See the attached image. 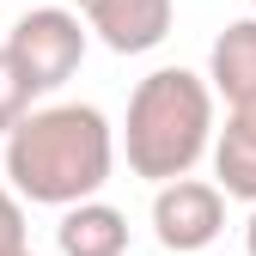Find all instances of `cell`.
Here are the masks:
<instances>
[{
    "instance_id": "cell-9",
    "label": "cell",
    "mask_w": 256,
    "mask_h": 256,
    "mask_svg": "<svg viewBox=\"0 0 256 256\" xmlns=\"http://www.w3.org/2000/svg\"><path fill=\"white\" fill-rule=\"evenodd\" d=\"M30 98H37L30 80L18 74V61L6 55V43H0V134H12V128L30 116Z\"/></svg>"
},
{
    "instance_id": "cell-8",
    "label": "cell",
    "mask_w": 256,
    "mask_h": 256,
    "mask_svg": "<svg viewBox=\"0 0 256 256\" xmlns=\"http://www.w3.org/2000/svg\"><path fill=\"white\" fill-rule=\"evenodd\" d=\"M55 250L61 256H122L128 250V214L110 202H80V208L61 214Z\"/></svg>"
},
{
    "instance_id": "cell-10",
    "label": "cell",
    "mask_w": 256,
    "mask_h": 256,
    "mask_svg": "<svg viewBox=\"0 0 256 256\" xmlns=\"http://www.w3.org/2000/svg\"><path fill=\"white\" fill-rule=\"evenodd\" d=\"M24 244V202L12 196V183H0V256H18Z\"/></svg>"
},
{
    "instance_id": "cell-13",
    "label": "cell",
    "mask_w": 256,
    "mask_h": 256,
    "mask_svg": "<svg viewBox=\"0 0 256 256\" xmlns=\"http://www.w3.org/2000/svg\"><path fill=\"white\" fill-rule=\"evenodd\" d=\"M18 256H30V250H18Z\"/></svg>"
},
{
    "instance_id": "cell-2",
    "label": "cell",
    "mask_w": 256,
    "mask_h": 256,
    "mask_svg": "<svg viewBox=\"0 0 256 256\" xmlns=\"http://www.w3.org/2000/svg\"><path fill=\"white\" fill-rule=\"evenodd\" d=\"M214 86L189 68H158L134 86L122 122V152L128 171L146 183H177L214 152Z\"/></svg>"
},
{
    "instance_id": "cell-5",
    "label": "cell",
    "mask_w": 256,
    "mask_h": 256,
    "mask_svg": "<svg viewBox=\"0 0 256 256\" xmlns=\"http://www.w3.org/2000/svg\"><path fill=\"white\" fill-rule=\"evenodd\" d=\"M86 24H92V37H98L104 49L116 55H146L171 37V0H86Z\"/></svg>"
},
{
    "instance_id": "cell-4",
    "label": "cell",
    "mask_w": 256,
    "mask_h": 256,
    "mask_svg": "<svg viewBox=\"0 0 256 256\" xmlns=\"http://www.w3.org/2000/svg\"><path fill=\"white\" fill-rule=\"evenodd\" d=\"M220 232H226V196H220V183L177 177V183H165L152 196V238L171 256H196Z\"/></svg>"
},
{
    "instance_id": "cell-6",
    "label": "cell",
    "mask_w": 256,
    "mask_h": 256,
    "mask_svg": "<svg viewBox=\"0 0 256 256\" xmlns=\"http://www.w3.org/2000/svg\"><path fill=\"white\" fill-rule=\"evenodd\" d=\"M214 183L220 196L256 208V104L226 110V128L214 134Z\"/></svg>"
},
{
    "instance_id": "cell-1",
    "label": "cell",
    "mask_w": 256,
    "mask_h": 256,
    "mask_svg": "<svg viewBox=\"0 0 256 256\" xmlns=\"http://www.w3.org/2000/svg\"><path fill=\"white\" fill-rule=\"evenodd\" d=\"M116 171V128L98 104H43L6 134V183L30 208L98 202Z\"/></svg>"
},
{
    "instance_id": "cell-3",
    "label": "cell",
    "mask_w": 256,
    "mask_h": 256,
    "mask_svg": "<svg viewBox=\"0 0 256 256\" xmlns=\"http://www.w3.org/2000/svg\"><path fill=\"white\" fill-rule=\"evenodd\" d=\"M86 43H92V24L68 6H24L18 24L6 30V55L18 61V74L30 80V92H61L80 61H86Z\"/></svg>"
},
{
    "instance_id": "cell-11",
    "label": "cell",
    "mask_w": 256,
    "mask_h": 256,
    "mask_svg": "<svg viewBox=\"0 0 256 256\" xmlns=\"http://www.w3.org/2000/svg\"><path fill=\"white\" fill-rule=\"evenodd\" d=\"M244 250L256 256V208H250V226H244Z\"/></svg>"
},
{
    "instance_id": "cell-14",
    "label": "cell",
    "mask_w": 256,
    "mask_h": 256,
    "mask_svg": "<svg viewBox=\"0 0 256 256\" xmlns=\"http://www.w3.org/2000/svg\"><path fill=\"white\" fill-rule=\"evenodd\" d=\"M250 6H256V0H250Z\"/></svg>"
},
{
    "instance_id": "cell-7",
    "label": "cell",
    "mask_w": 256,
    "mask_h": 256,
    "mask_svg": "<svg viewBox=\"0 0 256 256\" xmlns=\"http://www.w3.org/2000/svg\"><path fill=\"white\" fill-rule=\"evenodd\" d=\"M208 86L214 98H226L232 110L238 104H256V18H238L214 37L208 49Z\"/></svg>"
},
{
    "instance_id": "cell-12",
    "label": "cell",
    "mask_w": 256,
    "mask_h": 256,
    "mask_svg": "<svg viewBox=\"0 0 256 256\" xmlns=\"http://www.w3.org/2000/svg\"><path fill=\"white\" fill-rule=\"evenodd\" d=\"M24 6H61V0H24ZM74 6H86V0H74Z\"/></svg>"
}]
</instances>
